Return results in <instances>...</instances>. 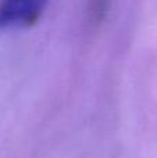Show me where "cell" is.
I'll return each instance as SVG.
<instances>
[{"instance_id":"obj_1","label":"cell","mask_w":157,"mask_h":158,"mask_svg":"<svg viewBox=\"0 0 157 158\" xmlns=\"http://www.w3.org/2000/svg\"><path fill=\"white\" fill-rule=\"evenodd\" d=\"M50 0H0V33L33 27Z\"/></svg>"},{"instance_id":"obj_2","label":"cell","mask_w":157,"mask_h":158,"mask_svg":"<svg viewBox=\"0 0 157 158\" xmlns=\"http://www.w3.org/2000/svg\"><path fill=\"white\" fill-rule=\"evenodd\" d=\"M108 0H89V15L93 21L100 22L106 17Z\"/></svg>"}]
</instances>
